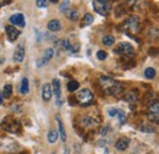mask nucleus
<instances>
[{"label": "nucleus", "instance_id": "obj_1", "mask_svg": "<svg viewBox=\"0 0 159 154\" xmlns=\"http://www.w3.org/2000/svg\"><path fill=\"white\" fill-rule=\"evenodd\" d=\"M99 82L102 88L104 89V92L108 96H119L120 93H122V91H124V86L111 77L100 76Z\"/></svg>", "mask_w": 159, "mask_h": 154}, {"label": "nucleus", "instance_id": "obj_2", "mask_svg": "<svg viewBox=\"0 0 159 154\" xmlns=\"http://www.w3.org/2000/svg\"><path fill=\"white\" fill-rule=\"evenodd\" d=\"M76 100L81 106H89L94 100V96L88 88H82L76 93Z\"/></svg>", "mask_w": 159, "mask_h": 154}, {"label": "nucleus", "instance_id": "obj_3", "mask_svg": "<svg viewBox=\"0 0 159 154\" xmlns=\"http://www.w3.org/2000/svg\"><path fill=\"white\" fill-rule=\"evenodd\" d=\"M121 29H122V31H125V32H127V33H132V34H134V33H137V32L139 31V16H136V15L130 16L129 19L122 23Z\"/></svg>", "mask_w": 159, "mask_h": 154}, {"label": "nucleus", "instance_id": "obj_4", "mask_svg": "<svg viewBox=\"0 0 159 154\" xmlns=\"http://www.w3.org/2000/svg\"><path fill=\"white\" fill-rule=\"evenodd\" d=\"M2 129L10 134H19L21 131V125L17 120H15L14 117L11 116H6L4 117L2 120V124H1Z\"/></svg>", "mask_w": 159, "mask_h": 154}, {"label": "nucleus", "instance_id": "obj_5", "mask_svg": "<svg viewBox=\"0 0 159 154\" xmlns=\"http://www.w3.org/2000/svg\"><path fill=\"white\" fill-rule=\"evenodd\" d=\"M93 9L94 11L100 15V16H108L111 11V4L110 1H105V0H94L92 1Z\"/></svg>", "mask_w": 159, "mask_h": 154}, {"label": "nucleus", "instance_id": "obj_6", "mask_svg": "<svg viewBox=\"0 0 159 154\" xmlns=\"http://www.w3.org/2000/svg\"><path fill=\"white\" fill-rule=\"evenodd\" d=\"M114 52H115L116 54L124 55V57H129V58H131V57L135 55V49H134V47H132L130 43H127V42H121L119 45L116 47V49H115Z\"/></svg>", "mask_w": 159, "mask_h": 154}, {"label": "nucleus", "instance_id": "obj_7", "mask_svg": "<svg viewBox=\"0 0 159 154\" xmlns=\"http://www.w3.org/2000/svg\"><path fill=\"white\" fill-rule=\"evenodd\" d=\"M147 117L152 122H159V102H153L149 105Z\"/></svg>", "mask_w": 159, "mask_h": 154}, {"label": "nucleus", "instance_id": "obj_8", "mask_svg": "<svg viewBox=\"0 0 159 154\" xmlns=\"http://www.w3.org/2000/svg\"><path fill=\"white\" fill-rule=\"evenodd\" d=\"M52 89H53V93L57 98V105L61 106L62 104V100H61V87H60V82L58 78H54L53 82H52Z\"/></svg>", "mask_w": 159, "mask_h": 154}, {"label": "nucleus", "instance_id": "obj_9", "mask_svg": "<svg viewBox=\"0 0 159 154\" xmlns=\"http://www.w3.org/2000/svg\"><path fill=\"white\" fill-rule=\"evenodd\" d=\"M53 57H54V49H52V48L45 49L43 58H40V59H38V60H37V67H42L43 65L48 64V62L50 61V59L53 58Z\"/></svg>", "mask_w": 159, "mask_h": 154}, {"label": "nucleus", "instance_id": "obj_10", "mask_svg": "<svg viewBox=\"0 0 159 154\" xmlns=\"http://www.w3.org/2000/svg\"><path fill=\"white\" fill-rule=\"evenodd\" d=\"M5 31H6V34H7V38L10 42H15L16 39L20 37L21 32L15 27V26H6L5 27Z\"/></svg>", "mask_w": 159, "mask_h": 154}, {"label": "nucleus", "instance_id": "obj_11", "mask_svg": "<svg viewBox=\"0 0 159 154\" xmlns=\"http://www.w3.org/2000/svg\"><path fill=\"white\" fill-rule=\"evenodd\" d=\"M80 124L84 129H92V127H96L98 125V122L94 119H92L91 116H82L80 119Z\"/></svg>", "mask_w": 159, "mask_h": 154}, {"label": "nucleus", "instance_id": "obj_12", "mask_svg": "<svg viewBox=\"0 0 159 154\" xmlns=\"http://www.w3.org/2000/svg\"><path fill=\"white\" fill-rule=\"evenodd\" d=\"M53 97V89H52V84L50 83H45L42 88V99L44 102H49Z\"/></svg>", "mask_w": 159, "mask_h": 154}, {"label": "nucleus", "instance_id": "obj_13", "mask_svg": "<svg viewBox=\"0 0 159 154\" xmlns=\"http://www.w3.org/2000/svg\"><path fill=\"white\" fill-rule=\"evenodd\" d=\"M10 22L15 26H19V27H25L26 26V21H25V16L17 12V14H14L11 17H10Z\"/></svg>", "mask_w": 159, "mask_h": 154}, {"label": "nucleus", "instance_id": "obj_14", "mask_svg": "<svg viewBox=\"0 0 159 154\" xmlns=\"http://www.w3.org/2000/svg\"><path fill=\"white\" fill-rule=\"evenodd\" d=\"M23 59H25V47H23V44H19L15 50V54H14V60L16 62H22Z\"/></svg>", "mask_w": 159, "mask_h": 154}, {"label": "nucleus", "instance_id": "obj_15", "mask_svg": "<svg viewBox=\"0 0 159 154\" xmlns=\"http://www.w3.org/2000/svg\"><path fill=\"white\" fill-rule=\"evenodd\" d=\"M129 144H130V139L126 138V137H121V138H119V139L116 141L115 148H116L118 151H125V149L129 147Z\"/></svg>", "mask_w": 159, "mask_h": 154}, {"label": "nucleus", "instance_id": "obj_16", "mask_svg": "<svg viewBox=\"0 0 159 154\" xmlns=\"http://www.w3.org/2000/svg\"><path fill=\"white\" fill-rule=\"evenodd\" d=\"M48 29L52 31V32H58V31L61 29V22L57 19L50 20V21L48 22Z\"/></svg>", "mask_w": 159, "mask_h": 154}, {"label": "nucleus", "instance_id": "obj_17", "mask_svg": "<svg viewBox=\"0 0 159 154\" xmlns=\"http://www.w3.org/2000/svg\"><path fill=\"white\" fill-rule=\"evenodd\" d=\"M57 121H58V125H59V136L60 138H61V141L62 142H65L66 141V132H65V127H64V124H62V121H61V117L60 116L57 115Z\"/></svg>", "mask_w": 159, "mask_h": 154}, {"label": "nucleus", "instance_id": "obj_18", "mask_svg": "<svg viewBox=\"0 0 159 154\" xmlns=\"http://www.w3.org/2000/svg\"><path fill=\"white\" fill-rule=\"evenodd\" d=\"M20 92L22 94H27L30 92V83H28V78L25 77L22 78V82H21V87H20Z\"/></svg>", "mask_w": 159, "mask_h": 154}, {"label": "nucleus", "instance_id": "obj_19", "mask_svg": "<svg viewBox=\"0 0 159 154\" xmlns=\"http://www.w3.org/2000/svg\"><path fill=\"white\" fill-rule=\"evenodd\" d=\"M93 21H94V17H93V15L92 14H86L84 16H83V19H82V27H86V26H89V25H92L93 23Z\"/></svg>", "mask_w": 159, "mask_h": 154}, {"label": "nucleus", "instance_id": "obj_20", "mask_svg": "<svg viewBox=\"0 0 159 154\" xmlns=\"http://www.w3.org/2000/svg\"><path fill=\"white\" fill-rule=\"evenodd\" d=\"M1 96H2V98H5V99H9L10 97L12 96V86L11 84H5L4 88H2Z\"/></svg>", "mask_w": 159, "mask_h": 154}, {"label": "nucleus", "instance_id": "obj_21", "mask_svg": "<svg viewBox=\"0 0 159 154\" xmlns=\"http://www.w3.org/2000/svg\"><path fill=\"white\" fill-rule=\"evenodd\" d=\"M58 138H59V132L57 131V130H50L49 131V134H48V142L49 143H55L57 141H58Z\"/></svg>", "mask_w": 159, "mask_h": 154}, {"label": "nucleus", "instance_id": "obj_22", "mask_svg": "<svg viewBox=\"0 0 159 154\" xmlns=\"http://www.w3.org/2000/svg\"><path fill=\"white\" fill-rule=\"evenodd\" d=\"M102 42L105 47H111L114 43H115V38L111 36V34H105L103 38H102Z\"/></svg>", "mask_w": 159, "mask_h": 154}, {"label": "nucleus", "instance_id": "obj_23", "mask_svg": "<svg viewBox=\"0 0 159 154\" xmlns=\"http://www.w3.org/2000/svg\"><path fill=\"white\" fill-rule=\"evenodd\" d=\"M66 16H67V19H70L71 21H77L80 17V14L76 9H70L66 12Z\"/></svg>", "mask_w": 159, "mask_h": 154}, {"label": "nucleus", "instance_id": "obj_24", "mask_svg": "<svg viewBox=\"0 0 159 154\" xmlns=\"http://www.w3.org/2000/svg\"><path fill=\"white\" fill-rule=\"evenodd\" d=\"M156 76H157V71H156L153 67H147V69L144 70V77H146V78L153 79Z\"/></svg>", "mask_w": 159, "mask_h": 154}, {"label": "nucleus", "instance_id": "obj_25", "mask_svg": "<svg viewBox=\"0 0 159 154\" xmlns=\"http://www.w3.org/2000/svg\"><path fill=\"white\" fill-rule=\"evenodd\" d=\"M79 87H80V83L77 81H70L67 83V91L69 92H76L79 89Z\"/></svg>", "mask_w": 159, "mask_h": 154}, {"label": "nucleus", "instance_id": "obj_26", "mask_svg": "<svg viewBox=\"0 0 159 154\" xmlns=\"http://www.w3.org/2000/svg\"><path fill=\"white\" fill-rule=\"evenodd\" d=\"M69 7H70V1H62L60 5V11L66 14L69 11Z\"/></svg>", "mask_w": 159, "mask_h": 154}, {"label": "nucleus", "instance_id": "obj_27", "mask_svg": "<svg viewBox=\"0 0 159 154\" xmlns=\"http://www.w3.org/2000/svg\"><path fill=\"white\" fill-rule=\"evenodd\" d=\"M127 102H130V103H134V102H136L137 100V94H135L134 92H130V93H127L126 94V98H125Z\"/></svg>", "mask_w": 159, "mask_h": 154}, {"label": "nucleus", "instance_id": "obj_28", "mask_svg": "<svg viewBox=\"0 0 159 154\" xmlns=\"http://www.w3.org/2000/svg\"><path fill=\"white\" fill-rule=\"evenodd\" d=\"M108 57V54H107V52H104V50H98L97 52V59L100 60V61H103V60H105Z\"/></svg>", "mask_w": 159, "mask_h": 154}, {"label": "nucleus", "instance_id": "obj_29", "mask_svg": "<svg viewBox=\"0 0 159 154\" xmlns=\"http://www.w3.org/2000/svg\"><path fill=\"white\" fill-rule=\"evenodd\" d=\"M118 116H119L120 124L124 125V124L126 122V115H125V113H124L122 110H118Z\"/></svg>", "mask_w": 159, "mask_h": 154}, {"label": "nucleus", "instance_id": "obj_30", "mask_svg": "<svg viewBox=\"0 0 159 154\" xmlns=\"http://www.w3.org/2000/svg\"><path fill=\"white\" fill-rule=\"evenodd\" d=\"M36 4H37L38 7H47L49 5V1H47V0H37Z\"/></svg>", "mask_w": 159, "mask_h": 154}, {"label": "nucleus", "instance_id": "obj_31", "mask_svg": "<svg viewBox=\"0 0 159 154\" xmlns=\"http://www.w3.org/2000/svg\"><path fill=\"white\" fill-rule=\"evenodd\" d=\"M80 49V44H75V45H71V49H70V52H72V53H76V52H79Z\"/></svg>", "mask_w": 159, "mask_h": 154}, {"label": "nucleus", "instance_id": "obj_32", "mask_svg": "<svg viewBox=\"0 0 159 154\" xmlns=\"http://www.w3.org/2000/svg\"><path fill=\"white\" fill-rule=\"evenodd\" d=\"M118 115V109H110L109 110V116H115Z\"/></svg>", "mask_w": 159, "mask_h": 154}, {"label": "nucleus", "instance_id": "obj_33", "mask_svg": "<svg viewBox=\"0 0 159 154\" xmlns=\"http://www.w3.org/2000/svg\"><path fill=\"white\" fill-rule=\"evenodd\" d=\"M108 131H109V127L107 126V127H104V129H102V132H100V135L102 136H105L108 134Z\"/></svg>", "mask_w": 159, "mask_h": 154}, {"label": "nucleus", "instance_id": "obj_34", "mask_svg": "<svg viewBox=\"0 0 159 154\" xmlns=\"http://www.w3.org/2000/svg\"><path fill=\"white\" fill-rule=\"evenodd\" d=\"M64 154H70V148H69V147H66V148H65V152H64Z\"/></svg>", "mask_w": 159, "mask_h": 154}, {"label": "nucleus", "instance_id": "obj_35", "mask_svg": "<svg viewBox=\"0 0 159 154\" xmlns=\"http://www.w3.org/2000/svg\"><path fill=\"white\" fill-rule=\"evenodd\" d=\"M1 103H2V96H1V92H0V105H1Z\"/></svg>", "mask_w": 159, "mask_h": 154}, {"label": "nucleus", "instance_id": "obj_36", "mask_svg": "<svg viewBox=\"0 0 159 154\" xmlns=\"http://www.w3.org/2000/svg\"><path fill=\"white\" fill-rule=\"evenodd\" d=\"M0 4H1V2H0ZM0 6H1V5H0Z\"/></svg>", "mask_w": 159, "mask_h": 154}]
</instances>
